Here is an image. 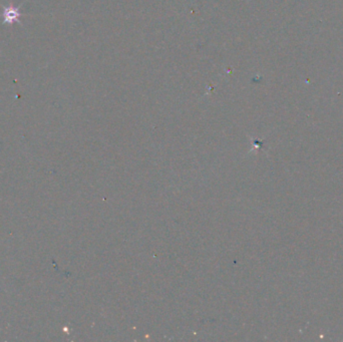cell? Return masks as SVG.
<instances>
[{
	"mask_svg": "<svg viewBox=\"0 0 343 342\" xmlns=\"http://www.w3.org/2000/svg\"><path fill=\"white\" fill-rule=\"evenodd\" d=\"M22 6V4H21L20 6H14L12 4L8 6H3V13H2L3 22L2 23L4 25L5 24L12 25L15 22L22 24V22H21V17L22 16V13L21 12Z\"/></svg>",
	"mask_w": 343,
	"mask_h": 342,
	"instance_id": "6da1fadb",
	"label": "cell"
}]
</instances>
